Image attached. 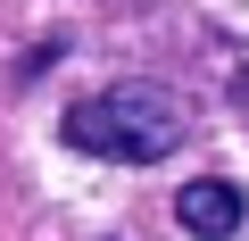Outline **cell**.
I'll list each match as a JSON object with an SVG mask.
<instances>
[{
	"label": "cell",
	"instance_id": "1",
	"mask_svg": "<svg viewBox=\"0 0 249 241\" xmlns=\"http://www.w3.org/2000/svg\"><path fill=\"white\" fill-rule=\"evenodd\" d=\"M58 142L83 150V158H108V167H150V158H175L191 142V100L175 83L133 75V83H108V92L75 100L58 116Z\"/></svg>",
	"mask_w": 249,
	"mask_h": 241
},
{
	"label": "cell",
	"instance_id": "2",
	"mask_svg": "<svg viewBox=\"0 0 249 241\" xmlns=\"http://www.w3.org/2000/svg\"><path fill=\"white\" fill-rule=\"evenodd\" d=\"M241 216H249V200H241V183H224V175H199V183L175 191V224H183L191 241H232Z\"/></svg>",
	"mask_w": 249,
	"mask_h": 241
},
{
	"label": "cell",
	"instance_id": "3",
	"mask_svg": "<svg viewBox=\"0 0 249 241\" xmlns=\"http://www.w3.org/2000/svg\"><path fill=\"white\" fill-rule=\"evenodd\" d=\"M232 116L249 125V58H241V75H232Z\"/></svg>",
	"mask_w": 249,
	"mask_h": 241
}]
</instances>
